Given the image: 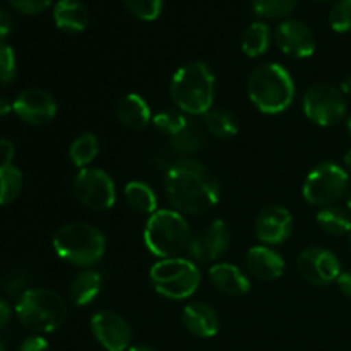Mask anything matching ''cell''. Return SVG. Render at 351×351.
<instances>
[{
    "instance_id": "cell-31",
    "label": "cell",
    "mask_w": 351,
    "mask_h": 351,
    "mask_svg": "<svg viewBox=\"0 0 351 351\" xmlns=\"http://www.w3.org/2000/svg\"><path fill=\"white\" fill-rule=\"evenodd\" d=\"M189 117L185 113H182L180 110H163V112H158L156 115H153V125L156 127L160 132L167 134L168 137H173L175 134L180 132L182 129L187 123Z\"/></svg>"
},
{
    "instance_id": "cell-36",
    "label": "cell",
    "mask_w": 351,
    "mask_h": 351,
    "mask_svg": "<svg viewBox=\"0 0 351 351\" xmlns=\"http://www.w3.org/2000/svg\"><path fill=\"white\" fill-rule=\"evenodd\" d=\"M26 290V278L23 274H14V276H9L3 281V291L10 297L19 298Z\"/></svg>"
},
{
    "instance_id": "cell-11",
    "label": "cell",
    "mask_w": 351,
    "mask_h": 351,
    "mask_svg": "<svg viewBox=\"0 0 351 351\" xmlns=\"http://www.w3.org/2000/svg\"><path fill=\"white\" fill-rule=\"evenodd\" d=\"M297 269L300 276L314 287H328L343 273L336 254L317 245L302 250L297 259Z\"/></svg>"
},
{
    "instance_id": "cell-47",
    "label": "cell",
    "mask_w": 351,
    "mask_h": 351,
    "mask_svg": "<svg viewBox=\"0 0 351 351\" xmlns=\"http://www.w3.org/2000/svg\"><path fill=\"white\" fill-rule=\"evenodd\" d=\"M346 129H348V132L351 134V115L348 117V120H346Z\"/></svg>"
},
{
    "instance_id": "cell-8",
    "label": "cell",
    "mask_w": 351,
    "mask_h": 351,
    "mask_svg": "<svg viewBox=\"0 0 351 351\" xmlns=\"http://www.w3.org/2000/svg\"><path fill=\"white\" fill-rule=\"evenodd\" d=\"M348 175L345 167L335 161H324L317 165L305 177L304 185H302V195L305 202L317 208L335 206L348 192Z\"/></svg>"
},
{
    "instance_id": "cell-50",
    "label": "cell",
    "mask_w": 351,
    "mask_h": 351,
    "mask_svg": "<svg viewBox=\"0 0 351 351\" xmlns=\"http://www.w3.org/2000/svg\"><path fill=\"white\" fill-rule=\"evenodd\" d=\"M350 249H351V233H350Z\"/></svg>"
},
{
    "instance_id": "cell-35",
    "label": "cell",
    "mask_w": 351,
    "mask_h": 351,
    "mask_svg": "<svg viewBox=\"0 0 351 351\" xmlns=\"http://www.w3.org/2000/svg\"><path fill=\"white\" fill-rule=\"evenodd\" d=\"M12 9L26 16H38L51 5V0H7Z\"/></svg>"
},
{
    "instance_id": "cell-23",
    "label": "cell",
    "mask_w": 351,
    "mask_h": 351,
    "mask_svg": "<svg viewBox=\"0 0 351 351\" xmlns=\"http://www.w3.org/2000/svg\"><path fill=\"white\" fill-rule=\"evenodd\" d=\"M206 129L202 123L195 120H187L180 132L170 137V146L180 158H192L204 147L206 144Z\"/></svg>"
},
{
    "instance_id": "cell-41",
    "label": "cell",
    "mask_w": 351,
    "mask_h": 351,
    "mask_svg": "<svg viewBox=\"0 0 351 351\" xmlns=\"http://www.w3.org/2000/svg\"><path fill=\"white\" fill-rule=\"evenodd\" d=\"M10 315H12V311H10V305L7 304L5 300L0 298V329L5 328L10 321Z\"/></svg>"
},
{
    "instance_id": "cell-21",
    "label": "cell",
    "mask_w": 351,
    "mask_h": 351,
    "mask_svg": "<svg viewBox=\"0 0 351 351\" xmlns=\"http://www.w3.org/2000/svg\"><path fill=\"white\" fill-rule=\"evenodd\" d=\"M53 21L58 29L67 33H81L88 27V9L79 0H58L53 7Z\"/></svg>"
},
{
    "instance_id": "cell-1",
    "label": "cell",
    "mask_w": 351,
    "mask_h": 351,
    "mask_svg": "<svg viewBox=\"0 0 351 351\" xmlns=\"http://www.w3.org/2000/svg\"><path fill=\"white\" fill-rule=\"evenodd\" d=\"M163 192L171 209L182 215H204L219 202L216 175L194 158H180L165 170Z\"/></svg>"
},
{
    "instance_id": "cell-38",
    "label": "cell",
    "mask_w": 351,
    "mask_h": 351,
    "mask_svg": "<svg viewBox=\"0 0 351 351\" xmlns=\"http://www.w3.org/2000/svg\"><path fill=\"white\" fill-rule=\"evenodd\" d=\"M16 156V146L10 139H0V165H10Z\"/></svg>"
},
{
    "instance_id": "cell-19",
    "label": "cell",
    "mask_w": 351,
    "mask_h": 351,
    "mask_svg": "<svg viewBox=\"0 0 351 351\" xmlns=\"http://www.w3.org/2000/svg\"><path fill=\"white\" fill-rule=\"evenodd\" d=\"M209 281L216 290L228 297H242L250 291V280L239 266L230 263H218L209 269Z\"/></svg>"
},
{
    "instance_id": "cell-40",
    "label": "cell",
    "mask_w": 351,
    "mask_h": 351,
    "mask_svg": "<svg viewBox=\"0 0 351 351\" xmlns=\"http://www.w3.org/2000/svg\"><path fill=\"white\" fill-rule=\"evenodd\" d=\"M336 285H338L339 291H341L345 297L351 298V271H346V273H341L336 280Z\"/></svg>"
},
{
    "instance_id": "cell-14",
    "label": "cell",
    "mask_w": 351,
    "mask_h": 351,
    "mask_svg": "<svg viewBox=\"0 0 351 351\" xmlns=\"http://www.w3.org/2000/svg\"><path fill=\"white\" fill-rule=\"evenodd\" d=\"M91 331L105 351H127L132 343V328L113 311H99L91 317Z\"/></svg>"
},
{
    "instance_id": "cell-22",
    "label": "cell",
    "mask_w": 351,
    "mask_h": 351,
    "mask_svg": "<svg viewBox=\"0 0 351 351\" xmlns=\"http://www.w3.org/2000/svg\"><path fill=\"white\" fill-rule=\"evenodd\" d=\"M101 287V274L95 269H84L72 280L69 287V298L75 307H86L98 297Z\"/></svg>"
},
{
    "instance_id": "cell-48",
    "label": "cell",
    "mask_w": 351,
    "mask_h": 351,
    "mask_svg": "<svg viewBox=\"0 0 351 351\" xmlns=\"http://www.w3.org/2000/svg\"><path fill=\"white\" fill-rule=\"evenodd\" d=\"M0 351H5V348H3V345H2V341H0Z\"/></svg>"
},
{
    "instance_id": "cell-2",
    "label": "cell",
    "mask_w": 351,
    "mask_h": 351,
    "mask_svg": "<svg viewBox=\"0 0 351 351\" xmlns=\"http://www.w3.org/2000/svg\"><path fill=\"white\" fill-rule=\"evenodd\" d=\"M170 96L182 113L202 117L213 108L216 96V77L204 62H189L173 74L170 82Z\"/></svg>"
},
{
    "instance_id": "cell-16",
    "label": "cell",
    "mask_w": 351,
    "mask_h": 351,
    "mask_svg": "<svg viewBox=\"0 0 351 351\" xmlns=\"http://www.w3.org/2000/svg\"><path fill=\"white\" fill-rule=\"evenodd\" d=\"M257 240L263 245H281L293 233V216L290 209L280 204H269L261 209L254 225Z\"/></svg>"
},
{
    "instance_id": "cell-33",
    "label": "cell",
    "mask_w": 351,
    "mask_h": 351,
    "mask_svg": "<svg viewBox=\"0 0 351 351\" xmlns=\"http://www.w3.org/2000/svg\"><path fill=\"white\" fill-rule=\"evenodd\" d=\"M329 26L336 33H350L351 31V0H338L329 10Z\"/></svg>"
},
{
    "instance_id": "cell-25",
    "label": "cell",
    "mask_w": 351,
    "mask_h": 351,
    "mask_svg": "<svg viewBox=\"0 0 351 351\" xmlns=\"http://www.w3.org/2000/svg\"><path fill=\"white\" fill-rule=\"evenodd\" d=\"M123 197L129 208L139 215H154L158 211V197L153 189L141 180L127 182L123 187Z\"/></svg>"
},
{
    "instance_id": "cell-24",
    "label": "cell",
    "mask_w": 351,
    "mask_h": 351,
    "mask_svg": "<svg viewBox=\"0 0 351 351\" xmlns=\"http://www.w3.org/2000/svg\"><path fill=\"white\" fill-rule=\"evenodd\" d=\"M202 125L206 132L218 139H232L239 134L240 122L239 117L225 108H211L206 115H202Z\"/></svg>"
},
{
    "instance_id": "cell-45",
    "label": "cell",
    "mask_w": 351,
    "mask_h": 351,
    "mask_svg": "<svg viewBox=\"0 0 351 351\" xmlns=\"http://www.w3.org/2000/svg\"><path fill=\"white\" fill-rule=\"evenodd\" d=\"M343 163H345V170L348 171V173H351V149L345 154V158H343Z\"/></svg>"
},
{
    "instance_id": "cell-12",
    "label": "cell",
    "mask_w": 351,
    "mask_h": 351,
    "mask_svg": "<svg viewBox=\"0 0 351 351\" xmlns=\"http://www.w3.org/2000/svg\"><path fill=\"white\" fill-rule=\"evenodd\" d=\"M12 112L26 125L43 127L53 122L57 115V101L45 89L27 88L12 101Z\"/></svg>"
},
{
    "instance_id": "cell-27",
    "label": "cell",
    "mask_w": 351,
    "mask_h": 351,
    "mask_svg": "<svg viewBox=\"0 0 351 351\" xmlns=\"http://www.w3.org/2000/svg\"><path fill=\"white\" fill-rule=\"evenodd\" d=\"M317 225L328 235L345 237L351 233V216L338 206H328L317 213Z\"/></svg>"
},
{
    "instance_id": "cell-42",
    "label": "cell",
    "mask_w": 351,
    "mask_h": 351,
    "mask_svg": "<svg viewBox=\"0 0 351 351\" xmlns=\"http://www.w3.org/2000/svg\"><path fill=\"white\" fill-rule=\"evenodd\" d=\"M12 112V101L5 96H0V117H5Z\"/></svg>"
},
{
    "instance_id": "cell-3",
    "label": "cell",
    "mask_w": 351,
    "mask_h": 351,
    "mask_svg": "<svg viewBox=\"0 0 351 351\" xmlns=\"http://www.w3.org/2000/svg\"><path fill=\"white\" fill-rule=\"evenodd\" d=\"M250 103L266 115H278L291 106L295 99V82L290 72L276 62L254 69L247 81Z\"/></svg>"
},
{
    "instance_id": "cell-30",
    "label": "cell",
    "mask_w": 351,
    "mask_h": 351,
    "mask_svg": "<svg viewBox=\"0 0 351 351\" xmlns=\"http://www.w3.org/2000/svg\"><path fill=\"white\" fill-rule=\"evenodd\" d=\"M254 12L266 19H283L298 5V0H250Z\"/></svg>"
},
{
    "instance_id": "cell-4",
    "label": "cell",
    "mask_w": 351,
    "mask_h": 351,
    "mask_svg": "<svg viewBox=\"0 0 351 351\" xmlns=\"http://www.w3.org/2000/svg\"><path fill=\"white\" fill-rule=\"evenodd\" d=\"M55 254L65 263L82 269H91L106 252V239L89 223H67L55 232L51 239Z\"/></svg>"
},
{
    "instance_id": "cell-49",
    "label": "cell",
    "mask_w": 351,
    "mask_h": 351,
    "mask_svg": "<svg viewBox=\"0 0 351 351\" xmlns=\"http://www.w3.org/2000/svg\"><path fill=\"white\" fill-rule=\"evenodd\" d=\"M315 2H329V0H315Z\"/></svg>"
},
{
    "instance_id": "cell-7",
    "label": "cell",
    "mask_w": 351,
    "mask_h": 351,
    "mask_svg": "<svg viewBox=\"0 0 351 351\" xmlns=\"http://www.w3.org/2000/svg\"><path fill=\"white\" fill-rule=\"evenodd\" d=\"M154 290L168 300H185L197 291L201 271L197 264L184 257L160 259L149 271Z\"/></svg>"
},
{
    "instance_id": "cell-15",
    "label": "cell",
    "mask_w": 351,
    "mask_h": 351,
    "mask_svg": "<svg viewBox=\"0 0 351 351\" xmlns=\"http://www.w3.org/2000/svg\"><path fill=\"white\" fill-rule=\"evenodd\" d=\"M274 41L291 58H308L315 51V36L307 23L293 17L281 21L274 29Z\"/></svg>"
},
{
    "instance_id": "cell-37",
    "label": "cell",
    "mask_w": 351,
    "mask_h": 351,
    "mask_svg": "<svg viewBox=\"0 0 351 351\" xmlns=\"http://www.w3.org/2000/svg\"><path fill=\"white\" fill-rule=\"evenodd\" d=\"M19 351H50V345L41 335H34L21 343Z\"/></svg>"
},
{
    "instance_id": "cell-39",
    "label": "cell",
    "mask_w": 351,
    "mask_h": 351,
    "mask_svg": "<svg viewBox=\"0 0 351 351\" xmlns=\"http://www.w3.org/2000/svg\"><path fill=\"white\" fill-rule=\"evenodd\" d=\"M12 27H14V23H12V17H10V14L7 12L5 9H2V7H0V40L2 41L5 40V38L12 33Z\"/></svg>"
},
{
    "instance_id": "cell-44",
    "label": "cell",
    "mask_w": 351,
    "mask_h": 351,
    "mask_svg": "<svg viewBox=\"0 0 351 351\" xmlns=\"http://www.w3.org/2000/svg\"><path fill=\"white\" fill-rule=\"evenodd\" d=\"M127 351H158V350L153 348V346H149V345H134V346H130Z\"/></svg>"
},
{
    "instance_id": "cell-34",
    "label": "cell",
    "mask_w": 351,
    "mask_h": 351,
    "mask_svg": "<svg viewBox=\"0 0 351 351\" xmlns=\"http://www.w3.org/2000/svg\"><path fill=\"white\" fill-rule=\"evenodd\" d=\"M16 53L12 47L0 40V88H7L16 79Z\"/></svg>"
},
{
    "instance_id": "cell-17",
    "label": "cell",
    "mask_w": 351,
    "mask_h": 351,
    "mask_svg": "<svg viewBox=\"0 0 351 351\" xmlns=\"http://www.w3.org/2000/svg\"><path fill=\"white\" fill-rule=\"evenodd\" d=\"M245 267L250 276L259 281H274L283 276L285 259L269 245H256L245 256Z\"/></svg>"
},
{
    "instance_id": "cell-28",
    "label": "cell",
    "mask_w": 351,
    "mask_h": 351,
    "mask_svg": "<svg viewBox=\"0 0 351 351\" xmlns=\"http://www.w3.org/2000/svg\"><path fill=\"white\" fill-rule=\"evenodd\" d=\"M99 153V141L95 134L84 132L79 134L74 141H72L71 147H69V158L77 167L79 170L88 168L93 161L96 160Z\"/></svg>"
},
{
    "instance_id": "cell-5",
    "label": "cell",
    "mask_w": 351,
    "mask_h": 351,
    "mask_svg": "<svg viewBox=\"0 0 351 351\" xmlns=\"http://www.w3.org/2000/svg\"><path fill=\"white\" fill-rule=\"evenodd\" d=\"M16 315L21 324L36 335H47L64 324L67 304L50 288H27L16 302Z\"/></svg>"
},
{
    "instance_id": "cell-46",
    "label": "cell",
    "mask_w": 351,
    "mask_h": 351,
    "mask_svg": "<svg viewBox=\"0 0 351 351\" xmlns=\"http://www.w3.org/2000/svg\"><path fill=\"white\" fill-rule=\"evenodd\" d=\"M346 206H348V209L351 213V189L348 191V197H346Z\"/></svg>"
},
{
    "instance_id": "cell-20",
    "label": "cell",
    "mask_w": 351,
    "mask_h": 351,
    "mask_svg": "<svg viewBox=\"0 0 351 351\" xmlns=\"http://www.w3.org/2000/svg\"><path fill=\"white\" fill-rule=\"evenodd\" d=\"M117 119L130 130H143L153 122V113L146 99L137 93H127L117 103Z\"/></svg>"
},
{
    "instance_id": "cell-6",
    "label": "cell",
    "mask_w": 351,
    "mask_h": 351,
    "mask_svg": "<svg viewBox=\"0 0 351 351\" xmlns=\"http://www.w3.org/2000/svg\"><path fill=\"white\" fill-rule=\"evenodd\" d=\"M144 245L158 259L178 257L191 243V225L175 209H158L144 226Z\"/></svg>"
},
{
    "instance_id": "cell-18",
    "label": "cell",
    "mask_w": 351,
    "mask_h": 351,
    "mask_svg": "<svg viewBox=\"0 0 351 351\" xmlns=\"http://www.w3.org/2000/svg\"><path fill=\"white\" fill-rule=\"evenodd\" d=\"M182 322L191 335L208 339L218 335L219 317L211 305L204 302H191L182 311Z\"/></svg>"
},
{
    "instance_id": "cell-9",
    "label": "cell",
    "mask_w": 351,
    "mask_h": 351,
    "mask_svg": "<svg viewBox=\"0 0 351 351\" xmlns=\"http://www.w3.org/2000/svg\"><path fill=\"white\" fill-rule=\"evenodd\" d=\"M305 117L319 127L338 125L346 115V96L328 82L312 84L302 98Z\"/></svg>"
},
{
    "instance_id": "cell-43",
    "label": "cell",
    "mask_w": 351,
    "mask_h": 351,
    "mask_svg": "<svg viewBox=\"0 0 351 351\" xmlns=\"http://www.w3.org/2000/svg\"><path fill=\"white\" fill-rule=\"evenodd\" d=\"M341 93L345 96H351V74L346 75L341 82Z\"/></svg>"
},
{
    "instance_id": "cell-13",
    "label": "cell",
    "mask_w": 351,
    "mask_h": 351,
    "mask_svg": "<svg viewBox=\"0 0 351 351\" xmlns=\"http://www.w3.org/2000/svg\"><path fill=\"white\" fill-rule=\"evenodd\" d=\"M232 243V232L223 219H215L206 228L192 235L187 250L197 263H215L225 256Z\"/></svg>"
},
{
    "instance_id": "cell-32",
    "label": "cell",
    "mask_w": 351,
    "mask_h": 351,
    "mask_svg": "<svg viewBox=\"0 0 351 351\" xmlns=\"http://www.w3.org/2000/svg\"><path fill=\"white\" fill-rule=\"evenodd\" d=\"M122 2L132 16L146 23L158 19L163 10V0H122Z\"/></svg>"
},
{
    "instance_id": "cell-10",
    "label": "cell",
    "mask_w": 351,
    "mask_h": 351,
    "mask_svg": "<svg viewBox=\"0 0 351 351\" xmlns=\"http://www.w3.org/2000/svg\"><path fill=\"white\" fill-rule=\"evenodd\" d=\"M75 199L93 211H108L117 201L113 178L101 168L88 167L77 171L72 182Z\"/></svg>"
},
{
    "instance_id": "cell-29",
    "label": "cell",
    "mask_w": 351,
    "mask_h": 351,
    "mask_svg": "<svg viewBox=\"0 0 351 351\" xmlns=\"http://www.w3.org/2000/svg\"><path fill=\"white\" fill-rule=\"evenodd\" d=\"M24 185L23 171L16 165H0V206L12 204Z\"/></svg>"
},
{
    "instance_id": "cell-26",
    "label": "cell",
    "mask_w": 351,
    "mask_h": 351,
    "mask_svg": "<svg viewBox=\"0 0 351 351\" xmlns=\"http://www.w3.org/2000/svg\"><path fill=\"white\" fill-rule=\"evenodd\" d=\"M271 27L264 21L250 24L242 34V51L250 58H257L269 50Z\"/></svg>"
}]
</instances>
